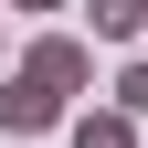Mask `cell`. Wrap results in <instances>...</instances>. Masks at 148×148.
Masks as SVG:
<instances>
[{"mask_svg": "<svg viewBox=\"0 0 148 148\" xmlns=\"http://www.w3.org/2000/svg\"><path fill=\"white\" fill-rule=\"evenodd\" d=\"M64 116H74V95H53L42 74H21V64H11V85H0V138H53Z\"/></svg>", "mask_w": 148, "mask_h": 148, "instance_id": "obj_1", "label": "cell"}, {"mask_svg": "<svg viewBox=\"0 0 148 148\" xmlns=\"http://www.w3.org/2000/svg\"><path fill=\"white\" fill-rule=\"evenodd\" d=\"M21 74H42L53 95H85V85H95V53L74 42V32H42V42L21 53Z\"/></svg>", "mask_w": 148, "mask_h": 148, "instance_id": "obj_2", "label": "cell"}, {"mask_svg": "<svg viewBox=\"0 0 148 148\" xmlns=\"http://www.w3.org/2000/svg\"><path fill=\"white\" fill-rule=\"evenodd\" d=\"M64 138L74 148H138V116L127 106H85V116H64Z\"/></svg>", "mask_w": 148, "mask_h": 148, "instance_id": "obj_3", "label": "cell"}, {"mask_svg": "<svg viewBox=\"0 0 148 148\" xmlns=\"http://www.w3.org/2000/svg\"><path fill=\"white\" fill-rule=\"evenodd\" d=\"M95 11V42H138L148 32V0H85Z\"/></svg>", "mask_w": 148, "mask_h": 148, "instance_id": "obj_4", "label": "cell"}, {"mask_svg": "<svg viewBox=\"0 0 148 148\" xmlns=\"http://www.w3.org/2000/svg\"><path fill=\"white\" fill-rule=\"evenodd\" d=\"M116 106H127V116H148V53H138V64L116 74Z\"/></svg>", "mask_w": 148, "mask_h": 148, "instance_id": "obj_5", "label": "cell"}, {"mask_svg": "<svg viewBox=\"0 0 148 148\" xmlns=\"http://www.w3.org/2000/svg\"><path fill=\"white\" fill-rule=\"evenodd\" d=\"M11 11H64V0H11Z\"/></svg>", "mask_w": 148, "mask_h": 148, "instance_id": "obj_6", "label": "cell"}, {"mask_svg": "<svg viewBox=\"0 0 148 148\" xmlns=\"http://www.w3.org/2000/svg\"><path fill=\"white\" fill-rule=\"evenodd\" d=\"M0 53H11V32H0Z\"/></svg>", "mask_w": 148, "mask_h": 148, "instance_id": "obj_7", "label": "cell"}]
</instances>
